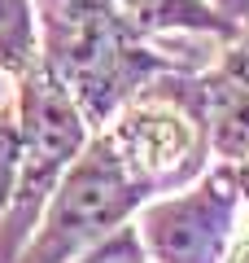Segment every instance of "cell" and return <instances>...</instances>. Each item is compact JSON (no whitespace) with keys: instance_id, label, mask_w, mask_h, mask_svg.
Returning a JSON list of instances; mask_svg holds the SVG:
<instances>
[{"instance_id":"8fae6325","label":"cell","mask_w":249,"mask_h":263,"mask_svg":"<svg viewBox=\"0 0 249 263\" xmlns=\"http://www.w3.org/2000/svg\"><path fill=\"white\" fill-rule=\"evenodd\" d=\"M214 9L223 13L227 22H236V27H249V0H210Z\"/></svg>"},{"instance_id":"7a4b0ae2","label":"cell","mask_w":249,"mask_h":263,"mask_svg":"<svg viewBox=\"0 0 249 263\" xmlns=\"http://www.w3.org/2000/svg\"><path fill=\"white\" fill-rule=\"evenodd\" d=\"M149 197L153 193L131 176L122 154L114 149L110 132L101 127L96 136H88L79 158L61 176L31 241L22 246L13 263H74L110 233H118Z\"/></svg>"},{"instance_id":"3957f363","label":"cell","mask_w":249,"mask_h":263,"mask_svg":"<svg viewBox=\"0 0 249 263\" xmlns=\"http://www.w3.org/2000/svg\"><path fill=\"white\" fill-rule=\"evenodd\" d=\"M18 123H22V167L13 184L9 211L0 215V263H13L31 241L48 197L57 193L61 176L79 149L88 145V119L74 105L70 88L53 75V66L39 57L18 79Z\"/></svg>"},{"instance_id":"9c48e42d","label":"cell","mask_w":249,"mask_h":263,"mask_svg":"<svg viewBox=\"0 0 249 263\" xmlns=\"http://www.w3.org/2000/svg\"><path fill=\"white\" fill-rule=\"evenodd\" d=\"M18 167H22V123H18V105H0V215L9 211L13 184H18Z\"/></svg>"},{"instance_id":"ba28073f","label":"cell","mask_w":249,"mask_h":263,"mask_svg":"<svg viewBox=\"0 0 249 263\" xmlns=\"http://www.w3.org/2000/svg\"><path fill=\"white\" fill-rule=\"evenodd\" d=\"M39 62V22L31 0H0V70L22 79Z\"/></svg>"},{"instance_id":"8992f818","label":"cell","mask_w":249,"mask_h":263,"mask_svg":"<svg viewBox=\"0 0 249 263\" xmlns=\"http://www.w3.org/2000/svg\"><path fill=\"white\" fill-rule=\"evenodd\" d=\"M197 101H201L205 127H210V154L223 162L249 158V27L223 48V57L197 75Z\"/></svg>"},{"instance_id":"6da1fadb","label":"cell","mask_w":249,"mask_h":263,"mask_svg":"<svg viewBox=\"0 0 249 263\" xmlns=\"http://www.w3.org/2000/svg\"><path fill=\"white\" fill-rule=\"evenodd\" d=\"M39 57L70 88L88 127H105L149 79L179 70L175 57L144 48L114 0H31Z\"/></svg>"},{"instance_id":"5b68a950","label":"cell","mask_w":249,"mask_h":263,"mask_svg":"<svg viewBox=\"0 0 249 263\" xmlns=\"http://www.w3.org/2000/svg\"><path fill=\"white\" fill-rule=\"evenodd\" d=\"M240 206L236 167L205 171L188 193L140 206V241L157 263H223L232 246V224Z\"/></svg>"},{"instance_id":"7c38bea8","label":"cell","mask_w":249,"mask_h":263,"mask_svg":"<svg viewBox=\"0 0 249 263\" xmlns=\"http://www.w3.org/2000/svg\"><path fill=\"white\" fill-rule=\"evenodd\" d=\"M223 263H249V228L236 237V241L227 246V254H223Z\"/></svg>"},{"instance_id":"277c9868","label":"cell","mask_w":249,"mask_h":263,"mask_svg":"<svg viewBox=\"0 0 249 263\" xmlns=\"http://www.w3.org/2000/svg\"><path fill=\"white\" fill-rule=\"evenodd\" d=\"M114 149L149 193L193 184L210 162V127L197 101V75H157L105 123Z\"/></svg>"},{"instance_id":"30bf717a","label":"cell","mask_w":249,"mask_h":263,"mask_svg":"<svg viewBox=\"0 0 249 263\" xmlns=\"http://www.w3.org/2000/svg\"><path fill=\"white\" fill-rule=\"evenodd\" d=\"M144 241H140L136 224H122L118 233H110L101 246H92L88 254H79L74 263H144Z\"/></svg>"},{"instance_id":"4fadbf2b","label":"cell","mask_w":249,"mask_h":263,"mask_svg":"<svg viewBox=\"0 0 249 263\" xmlns=\"http://www.w3.org/2000/svg\"><path fill=\"white\" fill-rule=\"evenodd\" d=\"M236 184H240V197L249 202V158H245V162H236Z\"/></svg>"},{"instance_id":"52a82bcc","label":"cell","mask_w":249,"mask_h":263,"mask_svg":"<svg viewBox=\"0 0 249 263\" xmlns=\"http://www.w3.org/2000/svg\"><path fill=\"white\" fill-rule=\"evenodd\" d=\"M127 27L144 35H166V31H210V35L236 40L240 27L227 22L210 0H114Z\"/></svg>"}]
</instances>
